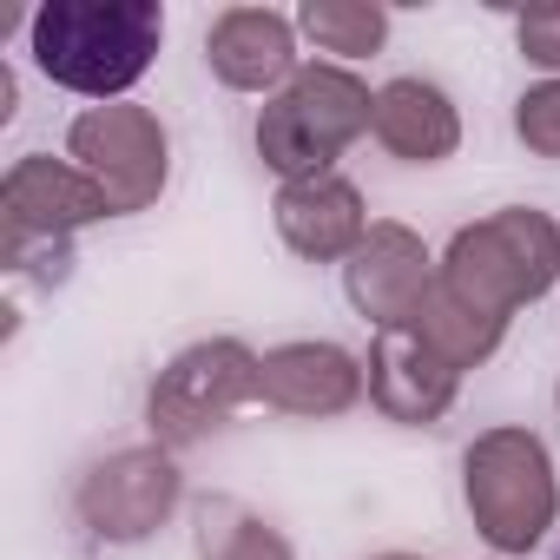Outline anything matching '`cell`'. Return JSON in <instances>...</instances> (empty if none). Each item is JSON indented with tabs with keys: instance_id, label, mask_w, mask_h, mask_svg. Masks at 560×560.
Returning <instances> with one entry per match:
<instances>
[{
	"instance_id": "6da1fadb",
	"label": "cell",
	"mask_w": 560,
	"mask_h": 560,
	"mask_svg": "<svg viewBox=\"0 0 560 560\" xmlns=\"http://www.w3.org/2000/svg\"><path fill=\"white\" fill-rule=\"evenodd\" d=\"M159 47H165L159 0H47L27 21L34 67L93 106L126 100L152 73Z\"/></svg>"
},
{
	"instance_id": "7a4b0ae2",
	"label": "cell",
	"mask_w": 560,
	"mask_h": 560,
	"mask_svg": "<svg viewBox=\"0 0 560 560\" xmlns=\"http://www.w3.org/2000/svg\"><path fill=\"white\" fill-rule=\"evenodd\" d=\"M442 284L494 324H514L521 304H540L560 284V218L534 205H501L462 224L442 250Z\"/></svg>"
},
{
	"instance_id": "3957f363",
	"label": "cell",
	"mask_w": 560,
	"mask_h": 560,
	"mask_svg": "<svg viewBox=\"0 0 560 560\" xmlns=\"http://www.w3.org/2000/svg\"><path fill=\"white\" fill-rule=\"evenodd\" d=\"M376 132V93L357 67H337V60H304V73L257 106V159L277 172V178H317V172H337V159Z\"/></svg>"
},
{
	"instance_id": "277c9868",
	"label": "cell",
	"mask_w": 560,
	"mask_h": 560,
	"mask_svg": "<svg viewBox=\"0 0 560 560\" xmlns=\"http://www.w3.org/2000/svg\"><path fill=\"white\" fill-rule=\"evenodd\" d=\"M462 501L494 553H534L560 521V475L534 429L494 422L462 448Z\"/></svg>"
},
{
	"instance_id": "5b68a950",
	"label": "cell",
	"mask_w": 560,
	"mask_h": 560,
	"mask_svg": "<svg viewBox=\"0 0 560 560\" xmlns=\"http://www.w3.org/2000/svg\"><path fill=\"white\" fill-rule=\"evenodd\" d=\"M257 370H264V357H257L244 337L185 343V350L159 370V383H152V396H145V429H152V442L178 455V448L205 442L211 429H224L237 409L257 402Z\"/></svg>"
},
{
	"instance_id": "8992f818",
	"label": "cell",
	"mask_w": 560,
	"mask_h": 560,
	"mask_svg": "<svg viewBox=\"0 0 560 560\" xmlns=\"http://www.w3.org/2000/svg\"><path fill=\"white\" fill-rule=\"evenodd\" d=\"M100 218H113V198L73 159L27 152L0 178V224H8V264L14 270H40L34 257H54L67 270L73 264V231H86Z\"/></svg>"
},
{
	"instance_id": "52a82bcc",
	"label": "cell",
	"mask_w": 560,
	"mask_h": 560,
	"mask_svg": "<svg viewBox=\"0 0 560 560\" xmlns=\"http://www.w3.org/2000/svg\"><path fill=\"white\" fill-rule=\"evenodd\" d=\"M67 159L113 198V218L152 211L165 178H172V139L159 126L152 106L139 100H113V106H86L67 126Z\"/></svg>"
},
{
	"instance_id": "ba28073f",
	"label": "cell",
	"mask_w": 560,
	"mask_h": 560,
	"mask_svg": "<svg viewBox=\"0 0 560 560\" xmlns=\"http://www.w3.org/2000/svg\"><path fill=\"white\" fill-rule=\"evenodd\" d=\"M185 501V475L172 462V448L139 442V448H113L106 462H93L73 488V514L100 547H139L152 540Z\"/></svg>"
},
{
	"instance_id": "9c48e42d",
	"label": "cell",
	"mask_w": 560,
	"mask_h": 560,
	"mask_svg": "<svg viewBox=\"0 0 560 560\" xmlns=\"http://www.w3.org/2000/svg\"><path fill=\"white\" fill-rule=\"evenodd\" d=\"M435 270H442V257L422 244V231H409L396 218H376L370 237L357 244V257L343 264V298L363 324L402 330L416 317V304L435 291Z\"/></svg>"
},
{
	"instance_id": "30bf717a",
	"label": "cell",
	"mask_w": 560,
	"mask_h": 560,
	"mask_svg": "<svg viewBox=\"0 0 560 560\" xmlns=\"http://www.w3.org/2000/svg\"><path fill=\"white\" fill-rule=\"evenodd\" d=\"M370 396L363 357L330 343V337H298V343H277L264 350L257 370V402L277 416H298V422H337Z\"/></svg>"
},
{
	"instance_id": "8fae6325",
	"label": "cell",
	"mask_w": 560,
	"mask_h": 560,
	"mask_svg": "<svg viewBox=\"0 0 560 560\" xmlns=\"http://www.w3.org/2000/svg\"><path fill=\"white\" fill-rule=\"evenodd\" d=\"M298 14H277V8H224L211 27H205V67L218 86L231 93H264L277 100L298 73H304V54H298Z\"/></svg>"
},
{
	"instance_id": "7c38bea8",
	"label": "cell",
	"mask_w": 560,
	"mask_h": 560,
	"mask_svg": "<svg viewBox=\"0 0 560 560\" xmlns=\"http://www.w3.org/2000/svg\"><path fill=\"white\" fill-rule=\"evenodd\" d=\"M277 237H284L304 264H350L357 244L370 237V205L357 191V178L343 172H317V178H291V185H277Z\"/></svg>"
},
{
	"instance_id": "4fadbf2b",
	"label": "cell",
	"mask_w": 560,
	"mask_h": 560,
	"mask_svg": "<svg viewBox=\"0 0 560 560\" xmlns=\"http://www.w3.org/2000/svg\"><path fill=\"white\" fill-rule=\"evenodd\" d=\"M363 376H370V402L402 429L442 422L462 396V370L448 357H435L416 330H376V343L363 357Z\"/></svg>"
},
{
	"instance_id": "5bb4252c",
	"label": "cell",
	"mask_w": 560,
	"mask_h": 560,
	"mask_svg": "<svg viewBox=\"0 0 560 560\" xmlns=\"http://www.w3.org/2000/svg\"><path fill=\"white\" fill-rule=\"evenodd\" d=\"M376 145L402 165H442L462 152V106L435 80L402 73L376 86Z\"/></svg>"
},
{
	"instance_id": "9a60e30c",
	"label": "cell",
	"mask_w": 560,
	"mask_h": 560,
	"mask_svg": "<svg viewBox=\"0 0 560 560\" xmlns=\"http://www.w3.org/2000/svg\"><path fill=\"white\" fill-rule=\"evenodd\" d=\"M402 330H416V337H422L435 357H448L462 376H468V370H481V363L508 343V324H494V317H481L475 304H462V298L442 284V270H435V291L416 304V317H409Z\"/></svg>"
},
{
	"instance_id": "2e32d148",
	"label": "cell",
	"mask_w": 560,
	"mask_h": 560,
	"mask_svg": "<svg viewBox=\"0 0 560 560\" xmlns=\"http://www.w3.org/2000/svg\"><path fill=\"white\" fill-rule=\"evenodd\" d=\"M198 560H298V547L237 494H211L198 508Z\"/></svg>"
},
{
	"instance_id": "e0dca14e",
	"label": "cell",
	"mask_w": 560,
	"mask_h": 560,
	"mask_svg": "<svg viewBox=\"0 0 560 560\" xmlns=\"http://www.w3.org/2000/svg\"><path fill=\"white\" fill-rule=\"evenodd\" d=\"M298 34L317 54H337V67H350V60L383 54L389 8H376V0H304V8H298Z\"/></svg>"
},
{
	"instance_id": "ac0fdd59",
	"label": "cell",
	"mask_w": 560,
	"mask_h": 560,
	"mask_svg": "<svg viewBox=\"0 0 560 560\" xmlns=\"http://www.w3.org/2000/svg\"><path fill=\"white\" fill-rule=\"evenodd\" d=\"M514 139L534 159H560V80H534L514 100Z\"/></svg>"
},
{
	"instance_id": "d6986e66",
	"label": "cell",
	"mask_w": 560,
	"mask_h": 560,
	"mask_svg": "<svg viewBox=\"0 0 560 560\" xmlns=\"http://www.w3.org/2000/svg\"><path fill=\"white\" fill-rule=\"evenodd\" d=\"M514 47L527 67H540L547 80H560V8H527L514 21Z\"/></svg>"
},
{
	"instance_id": "ffe728a7",
	"label": "cell",
	"mask_w": 560,
	"mask_h": 560,
	"mask_svg": "<svg viewBox=\"0 0 560 560\" xmlns=\"http://www.w3.org/2000/svg\"><path fill=\"white\" fill-rule=\"evenodd\" d=\"M370 560H422V553H370Z\"/></svg>"
},
{
	"instance_id": "44dd1931",
	"label": "cell",
	"mask_w": 560,
	"mask_h": 560,
	"mask_svg": "<svg viewBox=\"0 0 560 560\" xmlns=\"http://www.w3.org/2000/svg\"><path fill=\"white\" fill-rule=\"evenodd\" d=\"M553 402H560V383H553Z\"/></svg>"
},
{
	"instance_id": "7402d4cb",
	"label": "cell",
	"mask_w": 560,
	"mask_h": 560,
	"mask_svg": "<svg viewBox=\"0 0 560 560\" xmlns=\"http://www.w3.org/2000/svg\"><path fill=\"white\" fill-rule=\"evenodd\" d=\"M553 560H560V553H553Z\"/></svg>"
}]
</instances>
